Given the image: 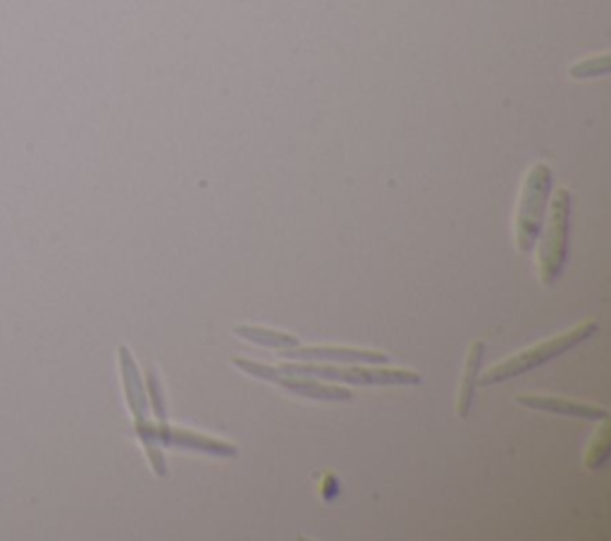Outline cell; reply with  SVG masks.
I'll return each mask as SVG.
<instances>
[{"mask_svg": "<svg viewBox=\"0 0 611 541\" xmlns=\"http://www.w3.org/2000/svg\"><path fill=\"white\" fill-rule=\"evenodd\" d=\"M232 365L244 370L249 377L277 384V386H283V389H289L291 394H299L303 398H315V401H351L354 398V394L349 389H344V386L318 382L309 375H291V372H285L273 365H263L249 358H235Z\"/></svg>", "mask_w": 611, "mask_h": 541, "instance_id": "obj_6", "label": "cell"}, {"mask_svg": "<svg viewBox=\"0 0 611 541\" xmlns=\"http://www.w3.org/2000/svg\"><path fill=\"white\" fill-rule=\"evenodd\" d=\"M235 334L239 339H247L251 344H259L263 349H277V351H287L299 346V339L295 334L287 332H275V329H263V327H249V325H239L235 327Z\"/></svg>", "mask_w": 611, "mask_h": 541, "instance_id": "obj_11", "label": "cell"}, {"mask_svg": "<svg viewBox=\"0 0 611 541\" xmlns=\"http://www.w3.org/2000/svg\"><path fill=\"white\" fill-rule=\"evenodd\" d=\"M609 420H602V428L600 432L595 434V440L588 446V454H585V468L597 472L602 470L607 462H609Z\"/></svg>", "mask_w": 611, "mask_h": 541, "instance_id": "obj_13", "label": "cell"}, {"mask_svg": "<svg viewBox=\"0 0 611 541\" xmlns=\"http://www.w3.org/2000/svg\"><path fill=\"white\" fill-rule=\"evenodd\" d=\"M482 356H486V341L478 339L470 344L466 365H464V377H462V384H458V396H456V413L464 420L470 416V408H474Z\"/></svg>", "mask_w": 611, "mask_h": 541, "instance_id": "obj_10", "label": "cell"}, {"mask_svg": "<svg viewBox=\"0 0 611 541\" xmlns=\"http://www.w3.org/2000/svg\"><path fill=\"white\" fill-rule=\"evenodd\" d=\"M554 191V172L547 163L532 165L520 189V201L516 211V247L520 253H530L538 243L540 229Z\"/></svg>", "mask_w": 611, "mask_h": 541, "instance_id": "obj_4", "label": "cell"}, {"mask_svg": "<svg viewBox=\"0 0 611 541\" xmlns=\"http://www.w3.org/2000/svg\"><path fill=\"white\" fill-rule=\"evenodd\" d=\"M146 396H148V408L153 410V418H156V428H158V436L160 444L165 440V434L170 432V420H168V406H165V396H163V386L160 380L153 370L146 372Z\"/></svg>", "mask_w": 611, "mask_h": 541, "instance_id": "obj_12", "label": "cell"}, {"mask_svg": "<svg viewBox=\"0 0 611 541\" xmlns=\"http://www.w3.org/2000/svg\"><path fill=\"white\" fill-rule=\"evenodd\" d=\"M611 70V56L602 53V56H595V58H585L576 64H571L568 74L573 80H595V76H604Z\"/></svg>", "mask_w": 611, "mask_h": 541, "instance_id": "obj_14", "label": "cell"}, {"mask_svg": "<svg viewBox=\"0 0 611 541\" xmlns=\"http://www.w3.org/2000/svg\"><path fill=\"white\" fill-rule=\"evenodd\" d=\"M516 404H518V406H526V408H530V410H542V413L564 416V418H576V420H590V422L609 420V410L602 408V406L568 401V398H559V396L520 394V396H516Z\"/></svg>", "mask_w": 611, "mask_h": 541, "instance_id": "obj_8", "label": "cell"}, {"mask_svg": "<svg viewBox=\"0 0 611 541\" xmlns=\"http://www.w3.org/2000/svg\"><path fill=\"white\" fill-rule=\"evenodd\" d=\"M550 215L542 223L538 237V267L542 285H554L562 277L568 257V239H571V213L573 196L568 189H559L550 201Z\"/></svg>", "mask_w": 611, "mask_h": 541, "instance_id": "obj_3", "label": "cell"}, {"mask_svg": "<svg viewBox=\"0 0 611 541\" xmlns=\"http://www.w3.org/2000/svg\"><path fill=\"white\" fill-rule=\"evenodd\" d=\"M279 370L291 372V375H309L321 377L330 382H344V384H363V386H414L423 382V377L414 370L402 368H347V365H325V363H301V360H291V363L277 365Z\"/></svg>", "mask_w": 611, "mask_h": 541, "instance_id": "obj_5", "label": "cell"}, {"mask_svg": "<svg viewBox=\"0 0 611 541\" xmlns=\"http://www.w3.org/2000/svg\"><path fill=\"white\" fill-rule=\"evenodd\" d=\"M118 360H120V372H122L124 398H127V406H130V413L134 418L136 436L144 444L151 470L156 472V478L163 480V478H168V466H165V456H163V444H160V436H158V428H156V422H153V418H151L144 377H142V372H139L136 360H134L132 351L127 349V346H120V349H118Z\"/></svg>", "mask_w": 611, "mask_h": 541, "instance_id": "obj_1", "label": "cell"}, {"mask_svg": "<svg viewBox=\"0 0 611 541\" xmlns=\"http://www.w3.org/2000/svg\"><path fill=\"white\" fill-rule=\"evenodd\" d=\"M163 448H191V450H199V454H208V456H218V458H237L239 456V448L235 444L215 440V436L201 434V432L172 428V424H170V432L165 434Z\"/></svg>", "mask_w": 611, "mask_h": 541, "instance_id": "obj_9", "label": "cell"}, {"mask_svg": "<svg viewBox=\"0 0 611 541\" xmlns=\"http://www.w3.org/2000/svg\"><path fill=\"white\" fill-rule=\"evenodd\" d=\"M283 358L289 360H301V363H337V365H385L387 356L378 351H363V349H344V346H295V349L283 351Z\"/></svg>", "mask_w": 611, "mask_h": 541, "instance_id": "obj_7", "label": "cell"}, {"mask_svg": "<svg viewBox=\"0 0 611 541\" xmlns=\"http://www.w3.org/2000/svg\"><path fill=\"white\" fill-rule=\"evenodd\" d=\"M595 332H597V322L585 320V322H580V325H576L573 329H568L566 334H562V337H554V339H547L538 346H530V349L502 360L500 365H492L486 372V375H478V386H492V384H500V382L526 375V372L540 368V365H547L550 360L568 353L571 349H576L578 344H583L585 339H590Z\"/></svg>", "mask_w": 611, "mask_h": 541, "instance_id": "obj_2", "label": "cell"}]
</instances>
